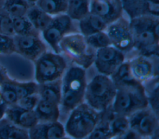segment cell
<instances>
[{
  "label": "cell",
  "mask_w": 159,
  "mask_h": 139,
  "mask_svg": "<svg viewBox=\"0 0 159 139\" xmlns=\"http://www.w3.org/2000/svg\"><path fill=\"white\" fill-rule=\"evenodd\" d=\"M30 4H35V2L37 1V0H27Z\"/></svg>",
  "instance_id": "cell-40"
},
{
  "label": "cell",
  "mask_w": 159,
  "mask_h": 139,
  "mask_svg": "<svg viewBox=\"0 0 159 139\" xmlns=\"http://www.w3.org/2000/svg\"><path fill=\"white\" fill-rule=\"evenodd\" d=\"M116 1H120V0H116Z\"/></svg>",
  "instance_id": "cell-43"
},
{
  "label": "cell",
  "mask_w": 159,
  "mask_h": 139,
  "mask_svg": "<svg viewBox=\"0 0 159 139\" xmlns=\"http://www.w3.org/2000/svg\"><path fill=\"white\" fill-rule=\"evenodd\" d=\"M28 130L17 126L6 117L0 119V139H28Z\"/></svg>",
  "instance_id": "cell-20"
},
{
  "label": "cell",
  "mask_w": 159,
  "mask_h": 139,
  "mask_svg": "<svg viewBox=\"0 0 159 139\" xmlns=\"http://www.w3.org/2000/svg\"><path fill=\"white\" fill-rule=\"evenodd\" d=\"M109 77L116 86L134 78L131 74L129 61H124L121 63Z\"/></svg>",
  "instance_id": "cell-29"
},
{
  "label": "cell",
  "mask_w": 159,
  "mask_h": 139,
  "mask_svg": "<svg viewBox=\"0 0 159 139\" xmlns=\"http://www.w3.org/2000/svg\"><path fill=\"white\" fill-rule=\"evenodd\" d=\"M11 80L0 86L1 97L3 102L8 106L17 104L19 100L17 94L11 83Z\"/></svg>",
  "instance_id": "cell-31"
},
{
  "label": "cell",
  "mask_w": 159,
  "mask_h": 139,
  "mask_svg": "<svg viewBox=\"0 0 159 139\" xmlns=\"http://www.w3.org/2000/svg\"><path fill=\"white\" fill-rule=\"evenodd\" d=\"M59 48L60 52L84 69L94 63L96 50L87 44L85 37L79 32L65 35L60 41Z\"/></svg>",
  "instance_id": "cell-6"
},
{
  "label": "cell",
  "mask_w": 159,
  "mask_h": 139,
  "mask_svg": "<svg viewBox=\"0 0 159 139\" xmlns=\"http://www.w3.org/2000/svg\"><path fill=\"white\" fill-rule=\"evenodd\" d=\"M32 4L27 0H4L2 8L12 17L25 16Z\"/></svg>",
  "instance_id": "cell-25"
},
{
  "label": "cell",
  "mask_w": 159,
  "mask_h": 139,
  "mask_svg": "<svg viewBox=\"0 0 159 139\" xmlns=\"http://www.w3.org/2000/svg\"><path fill=\"white\" fill-rule=\"evenodd\" d=\"M5 116L14 124L27 130L39 122L34 110H27L17 104L7 106Z\"/></svg>",
  "instance_id": "cell-15"
},
{
  "label": "cell",
  "mask_w": 159,
  "mask_h": 139,
  "mask_svg": "<svg viewBox=\"0 0 159 139\" xmlns=\"http://www.w3.org/2000/svg\"><path fill=\"white\" fill-rule=\"evenodd\" d=\"M117 138L122 139H137L140 138L142 137L135 131H134L130 128H129L126 131H125Z\"/></svg>",
  "instance_id": "cell-38"
},
{
  "label": "cell",
  "mask_w": 159,
  "mask_h": 139,
  "mask_svg": "<svg viewBox=\"0 0 159 139\" xmlns=\"http://www.w3.org/2000/svg\"><path fill=\"white\" fill-rule=\"evenodd\" d=\"M129 20L134 48L142 56L158 57L159 17L143 15Z\"/></svg>",
  "instance_id": "cell-1"
},
{
  "label": "cell",
  "mask_w": 159,
  "mask_h": 139,
  "mask_svg": "<svg viewBox=\"0 0 159 139\" xmlns=\"http://www.w3.org/2000/svg\"><path fill=\"white\" fill-rule=\"evenodd\" d=\"M2 103H4V102L2 101V97H1V91H0V105L2 104Z\"/></svg>",
  "instance_id": "cell-42"
},
{
  "label": "cell",
  "mask_w": 159,
  "mask_h": 139,
  "mask_svg": "<svg viewBox=\"0 0 159 139\" xmlns=\"http://www.w3.org/2000/svg\"><path fill=\"white\" fill-rule=\"evenodd\" d=\"M116 92V86L111 78L99 74L86 84L84 99L89 106L99 112L112 104Z\"/></svg>",
  "instance_id": "cell-5"
},
{
  "label": "cell",
  "mask_w": 159,
  "mask_h": 139,
  "mask_svg": "<svg viewBox=\"0 0 159 139\" xmlns=\"http://www.w3.org/2000/svg\"><path fill=\"white\" fill-rule=\"evenodd\" d=\"M4 2V0H0V8H2Z\"/></svg>",
  "instance_id": "cell-41"
},
{
  "label": "cell",
  "mask_w": 159,
  "mask_h": 139,
  "mask_svg": "<svg viewBox=\"0 0 159 139\" xmlns=\"http://www.w3.org/2000/svg\"><path fill=\"white\" fill-rule=\"evenodd\" d=\"M38 84L37 94L40 99L60 105L61 97V79Z\"/></svg>",
  "instance_id": "cell-19"
},
{
  "label": "cell",
  "mask_w": 159,
  "mask_h": 139,
  "mask_svg": "<svg viewBox=\"0 0 159 139\" xmlns=\"http://www.w3.org/2000/svg\"><path fill=\"white\" fill-rule=\"evenodd\" d=\"M25 16L34 27L40 33L48 26L52 19L51 16L43 11L35 4L29 7Z\"/></svg>",
  "instance_id": "cell-21"
},
{
  "label": "cell",
  "mask_w": 159,
  "mask_h": 139,
  "mask_svg": "<svg viewBox=\"0 0 159 139\" xmlns=\"http://www.w3.org/2000/svg\"><path fill=\"white\" fill-rule=\"evenodd\" d=\"M106 32L111 40V45L126 53L134 49V39L130 29L129 20L122 16L107 25Z\"/></svg>",
  "instance_id": "cell-9"
},
{
  "label": "cell",
  "mask_w": 159,
  "mask_h": 139,
  "mask_svg": "<svg viewBox=\"0 0 159 139\" xmlns=\"http://www.w3.org/2000/svg\"><path fill=\"white\" fill-rule=\"evenodd\" d=\"M70 112L64 127L66 134L75 138L88 137L99 122V112L86 102H81Z\"/></svg>",
  "instance_id": "cell-4"
},
{
  "label": "cell",
  "mask_w": 159,
  "mask_h": 139,
  "mask_svg": "<svg viewBox=\"0 0 159 139\" xmlns=\"http://www.w3.org/2000/svg\"><path fill=\"white\" fill-rule=\"evenodd\" d=\"M90 12L101 17L107 25L123 16L120 2L116 0H91Z\"/></svg>",
  "instance_id": "cell-13"
},
{
  "label": "cell",
  "mask_w": 159,
  "mask_h": 139,
  "mask_svg": "<svg viewBox=\"0 0 159 139\" xmlns=\"http://www.w3.org/2000/svg\"><path fill=\"white\" fill-rule=\"evenodd\" d=\"M91 139H107L112 138L109 125L99 122L88 136Z\"/></svg>",
  "instance_id": "cell-34"
},
{
  "label": "cell",
  "mask_w": 159,
  "mask_h": 139,
  "mask_svg": "<svg viewBox=\"0 0 159 139\" xmlns=\"http://www.w3.org/2000/svg\"><path fill=\"white\" fill-rule=\"evenodd\" d=\"M148 58L140 55L129 61L132 77L140 83L150 79L153 73V66Z\"/></svg>",
  "instance_id": "cell-16"
},
{
  "label": "cell",
  "mask_w": 159,
  "mask_h": 139,
  "mask_svg": "<svg viewBox=\"0 0 159 139\" xmlns=\"http://www.w3.org/2000/svg\"><path fill=\"white\" fill-rule=\"evenodd\" d=\"M120 2L128 19L147 15V0H120Z\"/></svg>",
  "instance_id": "cell-23"
},
{
  "label": "cell",
  "mask_w": 159,
  "mask_h": 139,
  "mask_svg": "<svg viewBox=\"0 0 159 139\" xmlns=\"http://www.w3.org/2000/svg\"><path fill=\"white\" fill-rule=\"evenodd\" d=\"M11 79V78L9 77L7 70L0 63V86L5 84L6 83L9 81Z\"/></svg>",
  "instance_id": "cell-39"
},
{
  "label": "cell",
  "mask_w": 159,
  "mask_h": 139,
  "mask_svg": "<svg viewBox=\"0 0 159 139\" xmlns=\"http://www.w3.org/2000/svg\"><path fill=\"white\" fill-rule=\"evenodd\" d=\"M112 138H117L129 128L127 117L117 115L109 124Z\"/></svg>",
  "instance_id": "cell-30"
},
{
  "label": "cell",
  "mask_w": 159,
  "mask_h": 139,
  "mask_svg": "<svg viewBox=\"0 0 159 139\" xmlns=\"http://www.w3.org/2000/svg\"><path fill=\"white\" fill-rule=\"evenodd\" d=\"M34 111L39 122L57 121L60 117L59 105L40 99Z\"/></svg>",
  "instance_id": "cell-18"
},
{
  "label": "cell",
  "mask_w": 159,
  "mask_h": 139,
  "mask_svg": "<svg viewBox=\"0 0 159 139\" xmlns=\"http://www.w3.org/2000/svg\"><path fill=\"white\" fill-rule=\"evenodd\" d=\"M86 72L80 66H72L64 74L61 79V102L62 107L71 111L83 102L86 87Z\"/></svg>",
  "instance_id": "cell-3"
},
{
  "label": "cell",
  "mask_w": 159,
  "mask_h": 139,
  "mask_svg": "<svg viewBox=\"0 0 159 139\" xmlns=\"http://www.w3.org/2000/svg\"><path fill=\"white\" fill-rule=\"evenodd\" d=\"M78 26L79 32L86 37L105 30L107 24L99 16L89 12L84 17L78 21Z\"/></svg>",
  "instance_id": "cell-17"
},
{
  "label": "cell",
  "mask_w": 159,
  "mask_h": 139,
  "mask_svg": "<svg viewBox=\"0 0 159 139\" xmlns=\"http://www.w3.org/2000/svg\"><path fill=\"white\" fill-rule=\"evenodd\" d=\"M124 60V53L110 45L96 50L94 63L100 74L110 76Z\"/></svg>",
  "instance_id": "cell-11"
},
{
  "label": "cell",
  "mask_w": 159,
  "mask_h": 139,
  "mask_svg": "<svg viewBox=\"0 0 159 139\" xmlns=\"http://www.w3.org/2000/svg\"><path fill=\"white\" fill-rule=\"evenodd\" d=\"M116 86L112 107L117 115L129 117L137 110L148 106L144 86L132 78Z\"/></svg>",
  "instance_id": "cell-2"
},
{
  "label": "cell",
  "mask_w": 159,
  "mask_h": 139,
  "mask_svg": "<svg viewBox=\"0 0 159 139\" xmlns=\"http://www.w3.org/2000/svg\"><path fill=\"white\" fill-rule=\"evenodd\" d=\"M16 52L35 61L46 52V45L40 35H14Z\"/></svg>",
  "instance_id": "cell-12"
},
{
  "label": "cell",
  "mask_w": 159,
  "mask_h": 139,
  "mask_svg": "<svg viewBox=\"0 0 159 139\" xmlns=\"http://www.w3.org/2000/svg\"><path fill=\"white\" fill-rule=\"evenodd\" d=\"M68 0H37L35 5L48 15L53 17L66 13Z\"/></svg>",
  "instance_id": "cell-24"
},
{
  "label": "cell",
  "mask_w": 159,
  "mask_h": 139,
  "mask_svg": "<svg viewBox=\"0 0 159 139\" xmlns=\"http://www.w3.org/2000/svg\"><path fill=\"white\" fill-rule=\"evenodd\" d=\"M31 139H60L66 135L64 126L57 121L40 122L28 129Z\"/></svg>",
  "instance_id": "cell-14"
},
{
  "label": "cell",
  "mask_w": 159,
  "mask_h": 139,
  "mask_svg": "<svg viewBox=\"0 0 159 139\" xmlns=\"http://www.w3.org/2000/svg\"><path fill=\"white\" fill-rule=\"evenodd\" d=\"M15 52L14 35L0 34V54L9 55Z\"/></svg>",
  "instance_id": "cell-33"
},
{
  "label": "cell",
  "mask_w": 159,
  "mask_h": 139,
  "mask_svg": "<svg viewBox=\"0 0 159 139\" xmlns=\"http://www.w3.org/2000/svg\"><path fill=\"white\" fill-rule=\"evenodd\" d=\"M40 99V98L38 94H32L19 99L17 104L27 110H34Z\"/></svg>",
  "instance_id": "cell-36"
},
{
  "label": "cell",
  "mask_w": 159,
  "mask_h": 139,
  "mask_svg": "<svg viewBox=\"0 0 159 139\" xmlns=\"http://www.w3.org/2000/svg\"><path fill=\"white\" fill-rule=\"evenodd\" d=\"M147 15L159 17V0H147Z\"/></svg>",
  "instance_id": "cell-37"
},
{
  "label": "cell",
  "mask_w": 159,
  "mask_h": 139,
  "mask_svg": "<svg viewBox=\"0 0 159 139\" xmlns=\"http://www.w3.org/2000/svg\"><path fill=\"white\" fill-rule=\"evenodd\" d=\"M12 26L14 35H40V34L34 27L25 16L12 18Z\"/></svg>",
  "instance_id": "cell-26"
},
{
  "label": "cell",
  "mask_w": 159,
  "mask_h": 139,
  "mask_svg": "<svg viewBox=\"0 0 159 139\" xmlns=\"http://www.w3.org/2000/svg\"><path fill=\"white\" fill-rule=\"evenodd\" d=\"M0 34L14 35L12 18L2 8H0Z\"/></svg>",
  "instance_id": "cell-35"
},
{
  "label": "cell",
  "mask_w": 159,
  "mask_h": 139,
  "mask_svg": "<svg viewBox=\"0 0 159 139\" xmlns=\"http://www.w3.org/2000/svg\"><path fill=\"white\" fill-rule=\"evenodd\" d=\"M158 76L154 81H152V86L149 89V92L145 91L148 106L158 116Z\"/></svg>",
  "instance_id": "cell-32"
},
{
  "label": "cell",
  "mask_w": 159,
  "mask_h": 139,
  "mask_svg": "<svg viewBox=\"0 0 159 139\" xmlns=\"http://www.w3.org/2000/svg\"><path fill=\"white\" fill-rule=\"evenodd\" d=\"M91 0H68L66 14L73 20L79 21L90 12Z\"/></svg>",
  "instance_id": "cell-22"
},
{
  "label": "cell",
  "mask_w": 159,
  "mask_h": 139,
  "mask_svg": "<svg viewBox=\"0 0 159 139\" xmlns=\"http://www.w3.org/2000/svg\"><path fill=\"white\" fill-rule=\"evenodd\" d=\"M11 83L14 87L19 99L24 97L38 93L39 84L35 82H19L11 79Z\"/></svg>",
  "instance_id": "cell-27"
},
{
  "label": "cell",
  "mask_w": 159,
  "mask_h": 139,
  "mask_svg": "<svg viewBox=\"0 0 159 139\" xmlns=\"http://www.w3.org/2000/svg\"><path fill=\"white\" fill-rule=\"evenodd\" d=\"M85 40L87 44L95 50L112 45L106 30L86 36L85 37Z\"/></svg>",
  "instance_id": "cell-28"
},
{
  "label": "cell",
  "mask_w": 159,
  "mask_h": 139,
  "mask_svg": "<svg viewBox=\"0 0 159 139\" xmlns=\"http://www.w3.org/2000/svg\"><path fill=\"white\" fill-rule=\"evenodd\" d=\"M35 78L38 84L60 79L66 67L63 56L57 53L45 52L35 61Z\"/></svg>",
  "instance_id": "cell-7"
},
{
  "label": "cell",
  "mask_w": 159,
  "mask_h": 139,
  "mask_svg": "<svg viewBox=\"0 0 159 139\" xmlns=\"http://www.w3.org/2000/svg\"><path fill=\"white\" fill-rule=\"evenodd\" d=\"M128 119L129 128L141 137L158 135V116L148 106L134 112Z\"/></svg>",
  "instance_id": "cell-10"
},
{
  "label": "cell",
  "mask_w": 159,
  "mask_h": 139,
  "mask_svg": "<svg viewBox=\"0 0 159 139\" xmlns=\"http://www.w3.org/2000/svg\"><path fill=\"white\" fill-rule=\"evenodd\" d=\"M78 32L74 25V21L66 14L52 17L48 26L41 32L44 41L50 46L55 53H59V43L67 34Z\"/></svg>",
  "instance_id": "cell-8"
}]
</instances>
